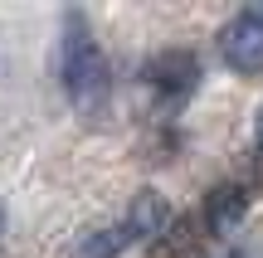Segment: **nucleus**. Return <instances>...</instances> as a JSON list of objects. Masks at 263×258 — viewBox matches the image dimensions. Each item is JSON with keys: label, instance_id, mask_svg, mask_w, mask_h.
<instances>
[{"label": "nucleus", "instance_id": "nucleus-1", "mask_svg": "<svg viewBox=\"0 0 263 258\" xmlns=\"http://www.w3.org/2000/svg\"><path fill=\"white\" fill-rule=\"evenodd\" d=\"M107 88H112V73H107V58L98 49V39L88 34V25L78 15H68V34H64V93L78 112H98L107 103Z\"/></svg>", "mask_w": 263, "mask_h": 258}, {"label": "nucleus", "instance_id": "nucleus-2", "mask_svg": "<svg viewBox=\"0 0 263 258\" xmlns=\"http://www.w3.org/2000/svg\"><path fill=\"white\" fill-rule=\"evenodd\" d=\"M219 58L244 78L263 73V15L258 10H244L219 29Z\"/></svg>", "mask_w": 263, "mask_h": 258}, {"label": "nucleus", "instance_id": "nucleus-3", "mask_svg": "<svg viewBox=\"0 0 263 258\" xmlns=\"http://www.w3.org/2000/svg\"><path fill=\"white\" fill-rule=\"evenodd\" d=\"M244 210H249V195L239 190V185H219V190H210V200H205L210 234H229L239 220H244Z\"/></svg>", "mask_w": 263, "mask_h": 258}, {"label": "nucleus", "instance_id": "nucleus-4", "mask_svg": "<svg viewBox=\"0 0 263 258\" xmlns=\"http://www.w3.org/2000/svg\"><path fill=\"white\" fill-rule=\"evenodd\" d=\"M166 220H171V205L161 200L156 190H137V200H132V210H127V229H132V239H151V234H161L166 229Z\"/></svg>", "mask_w": 263, "mask_h": 258}, {"label": "nucleus", "instance_id": "nucleus-5", "mask_svg": "<svg viewBox=\"0 0 263 258\" xmlns=\"http://www.w3.org/2000/svg\"><path fill=\"white\" fill-rule=\"evenodd\" d=\"M127 244H132V229H127V224H107V229L83 234V239L73 244V253H68V258H117Z\"/></svg>", "mask_w": 263, "mask_h": 258}, {"label": "nucleus", "instance_id": "nucleus-6", "mask_svg": "<svg viewBox=\"0 0 263 258\" xmlns=\"http://www.w3.org/2000/svg\"><path fill=\"white\" fill-rule=\"evenodd\" d=\"M254 136H258V146H263V107H258V122H254Z\"/></svg>", "mask_w": 263, "mask_h": 258}, {"label": "nucleus", "instance_id": "nucleus-7", "mask_svg": "<svg viewBox=\"0 0 263 258\" xmlns=\"http://www.w3.org/2000/svg\"><path fill=\"white\" fill-rule=\"evenodd\" d=\"M0 224H5V210H0Z\"/></svg>", "mask_w": 263, "mask_h": 258}]
</instances>
